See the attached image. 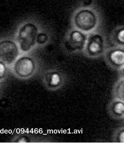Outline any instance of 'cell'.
I'll list each match as a JSON object with an SVG mask.
<instances>
[{
  "instance_id": "obj_13",
  "label": "cell",
  "mask_w": 124,
  "mask_h": 147,
  "mask_svg": "<svg viewBox=\"0 0 124 147\" xmlns=\"http://www.w3.org/2000/svg\"><path fill=\"white\" fill-rule=\"evenodd\" d=\"M92 0H84L83 2V5L84 6H90L92 3Z\"/></svg>"
},
{
  "instance_id": "obj_7",
  "label": "cell",
  "mask_w": 124,
  "mask_h": 147,
  "mask_svg": "<svg viewBox=\"0 0 124 147\" xmlns=\"http://www.w3.org/2000/svg\"><path fill=\"white\" fill-rule=\"evenodd\" d=\"M14 67L16 73L19 74H29L35 69V61L31 57L23 56L19 57L14 62Z\"/></svg>"
},
{
  "instance_id": "obj_12",
  "label": "cell",
  "mask_w": 124,
  "mask_h": 147,
  "mask_svg": "<svg viewBox=\"0 0 124 147\" xmlns=\"http://www.w3.org/2000/svg\"><path fill=\"white\" fill-rule=\"evenodd\" d=\"M48 36L46 33L42 32L38 33L37 37L36 42L38 44L42 45L45 44L48 40Z\"/></svg>"
},
{
  "instance_id": "obj_4",
  "label": "cell",
  "mask_w": 124,
  "mask_h": 147,
  "mask_svg": "<svg viewBox=\"0 0 124 147\" xmlns=\"http://www.w3.org/2000/svg\"><path fill=\"white\" fill-rule=\"evenodd\" d=\"M19 47L17 42L11 39L0 40V61L7 65L14 63L20 55Z\"/></svg>"
},
{
  "instance_id": "obj_14",
  "label": "cell",
  "mask_w": 124,
  "mask_h": 147,
  "mask_svg": "<svg viewBox=\"0 0 124 147\" xmlns=\"http://www.w3.org/2000/svg\"><path fill=\"white\" fill-rule=\"evenodd\" d=\"M119 78L124 79V67L119 71Z\"/></svg>"
},
{
  "instance_id": "obj_8",
  "label": "cell",
  "mask_w": 124,
  "mask_h": 147,
  "mask_svg": "<svg viewBox=\"0 0 124 147\" xmlns=\"http://www.w3.org/2000/svg\"><path fill=\"white\" fill-rule=\"evenodd\" d=\"M108 112L113 119L120 120L124 118V102L119 99L113 98L109 103Z\"/></svg>"
},
{
  "instance_id": "obj_10",
  "label": "cell",
  "mask_w": 124,
  "mask_h": 147,
  "mask_svg": "<svg viewBox=\"0 0 124 147\" xmlns=\"http://www.w3.org/2000/svg\"><path fill=\"white\" fill-rule=\"evenodd\" d=\"M113 98L124 102V79L119 78L115 83L113 89Z\"/></svg>"
},
{
  "instance_id": "obj_3",
  "label": "cell",
  "mask_w": 124,
  "mask_h": 147,
  "mask_svg": "<svg viewBox=\"0 0 124 147\" xmlns=\"http://www.w3.org/2000/svg\"><path fill=\"white\" fill-rule=\"evenodd\" d=\"M86 44L87 54L92 58H98L104 55L107 49L106 37L99 32L91 34L88 38Z\"/></svg>"
},
{
  "instance_id": "obj_6",
  "label": "cell",
  "mask_w": 124,
  "mask_h": 147,
  "mask_svg": "<svg viewBox=\"0 0 124 147\" xmlns=\"http://www.w3.org/2000/svg\"><path fill=\"white\" fill-rule=\"evenodd\" d=\"M88 38L81 31L74 30L69 33L65 41V47L70 51H81L85 47Z\"/></svg>"
},
{
  "instance_id": "obj_9",
  "label": "cell",
  "mask_w": 124,
  "mask_h": 147,
  "mask_svg": "<svg viewBox=\"0 0 124 147\" xmlns=\"http://www.w3.org/2000/svg\"><path fill=\"white\" fill-rule=\"evenodd\" d=\"M110 40L114 46L124 48V25L118 26L113 30Z\"/></svg>"
},
{
  "instance_id": "obj_5",
  "label": "cell",
  "mask_w": 124,
  "mask_h": 147,
  "mask_svg": "<svg viewBox=\"0 0 124 147\" xmlns=\"http://www.w3.org/2000/svg\"><path fill=\"white\" fill-rule=\"evenodd\" d=\"M103 56L106 63L112 69L119 71L124 67V48L115 46L109 47Z\"/></svg>"
},
{
  "instance_id": "obj_11",
  "label": "cell",
  "mask_w": 124,
  "mask_h": 147,
  "mask_svg": "<svg viewBox=\"0 0 124 147\" xmlns=\"http://www.w3.org/2000/svg\"><path fill=\"white\" fill-rule=\"evenodd\" d=\"M112 138L114 142L124 143V126L116 129L113 133Z\"/></svg>"
},
{
  "instance_id": "obj_1",
  "label": "cell",
  "mask_w": 124,
  "mask_h": 147,
  "mask_svg": "<svg viewBox=\"0 0 124 147\" xmlns=\"http://www.w3.org/2000/svg\"><path fill=\"white\" fill-rule=\"evenodd\" d=\"M38 28L34 23L27 22L20 27L16 35L17 43L20 51L27 53L31 51L37 43Z\"/></svg>"
},
{
  "instance_id": "obj_2",
  "label": "cell",
  "mask_w": 124,
  "mask_h": 147,
  "mask_svg": "<svg viewBox=\"0 0 124 147\" xmlns=\"http://www.w3.org/2000/svg\"><path fill=\"white\" fill-rule=\"evenodd\" d=\"M73 20L78 29L87 32L93 31L97 28L99 24V17L95 10L84 9L75 13Z\"/></svg>"
},
{
  "instance_id": "obj_15",
  "label": "cell",
  "mask_w": 124,
  "mask_h": 147,
  "mask_svg": "<svg viewBox=\"0 0 124 147\" xmlns=\"http://www.w3.org/2000/svg\"><path fill=\"white\" fill-rule=\"evenodd\" d=\"M123 119H124V118Z\"/></svg>"
}]
</instances>
